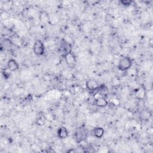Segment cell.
Listing matches in <instances>:
<instances>
[{
  "mask_svg": "<svg viewBox=\"0 0 153 153\" xmlns=\"http://www.w3.org/2000/svg\"><path fill=\"white\" fill-rule=\"evenodd\" d=\"M132 65V61L129 57L121 58L118 64V68L121 71H126L129 69Z\"/></svg>",
  "mask_w": 153,
  "mask_h": 153,
  "instance_id": "1",
  "label": "cell"
},
{
  "mask_svg": "<svg viewBox=\"0 0 153 153\" xmlns=\"http://www.w3.org/2000/svg\"><path fill=\"white\" fill-rule=\"evenodd\" d=\"M7 68L10 71H15L19 68L18 62L14 59H10L7 63Z\"/></svg>",
  "mask_w": 153,
  "mask_h": 153,
  "instance_id": "6",
  "label": "cell"
},
{
  "mask_svg": "<svg viewBox=\"0 0 153 153\" xmlns=\"http://www.w3.org/2000/svg\"><path fill=\"white\" fill-rule=\"evenodd\" d=\"M105 131L102 127H97L92 131V135L97 138H100L104 135Z\"/></svg>",
  "mask_w": 153,
  "mask_h": 153,
  "instance_id": "8",
  "label": "cell"
},
{
  "mask_svg": "<svg viewBox=\"0 0 153 153\" xmlns=\"http://www.w3.org/2000/svg\"><path fill=\"white\" fill-rule=\"evenodd\" d=\"M95 104L98 107L102 108L106 107L108 105V102L104 97H102L95 100Z\"/></svg>",
  "mask_w": 153,
  "mask_h": 153,
  "instance_id": "9",
  "label": "cell"
},
{
  "mask_svg": "<svg viewBox=\"0 0 153 153\" xmlns=\"http://www.w3.org/2000/svg\"><path fill=\"white\" fill-rule=\"evenodd\" d=\"M99 93H100L103 96H105V95H107L108 93V88L106 86H99L98 89L97 90Z\"/></svg>",
  "mask_w": 153,
  "mask_h": 153,
  "instance_id": "10",
  "label": "cell"
},
{
  "mask_svg": "<svg viewBox=\"0 0 153 153\" xmlns=\"http://www.w3.org/2000/svg\"><path fill=\"white\" fill-rule=\"evenodd\" d=\"M68 135V132L65 127H61L58 131V136L60 139H65Z\"/></svg>",
  "mask_w": 153,
  "mask_h": 153,
  "instance_id": "7",
  "label": "cell"
},
{
  "mask_svg": "<svg viewBox=\"0 0 153 153\" xmlns=\"http://www.w3.org/2000/svg\"><path fill=\"white\" fill-rule=\"evenodd\" d=\"M65 59L69 67L73 68L75 66L76 62V58H75V56L73 55L72 52L65 54Z\"/></svg>",
  "mask_w": 153,
  "mask_h": 153,
  "instance_id": "3",
  "label": "cell"
},
{
  "mask_svg": "<svg viewBox=\"0 0 153 153\" xmlns=\"http://www.w3.org/2000/svg\"><path fill=\"white\" fill-rule=\"evenodd\" d=\"M34 52L38 56H41L45 52V47L43 43L39 40H37L35 41L33 47Z\"/></svg>",
  "mask_w": 153,
  "mask_h": 153,
  "instance_id": "2",
  "label": "cell"
},
{
  "mask_svg": "<svg viewBox=\"0 0 153 153\" xmlns=\"http://www.w3.org/2000/svg\"><path fill=\"white\" fill-rule=\"evenodd\" d=\"M135 95L136 98L139 100H143L146 96V91L144 87H140L135 91Z\"/></svg>",
  "mask_w": 153,
  "mask_h": 153,
  "instance_id": "5",
  "label": "cell"
},
{
  "mask_svg": "<svg viewBox=\"0 0 153 153\" xmlns=\"http://www.w3.org/2000/svg\"><path fill=\"white\" fill-rule=\"evenodd\" d=\"M62 48L63 50V52H64V53H65V55L67 54V53L71 52V50H72L71 46L67 43H65L63 44Z\"/></svg>",
  "mask_w": 153,
  "mask_h": 153,
  "instance_id": "11",
  "label": "cell"
},
{
  "mask_svg": "<svg viewBox=\"0 0 153 153\" xmlns=\"http://www.w3.org/2000/svg\"><path fill=\"white\" fill-rule=\"evenodd\" d=\"M75 135H76V138L77 139H80V141L81 140L82 141V140L84 139L86 136V134H85L84 132L81 130H79L76 132Z\"/></svg>",
  "mask_w": 153,
  "mask_h": 153,
  "instance_id": "12",
  "label": "cell"
},
{
  "mask_svg": "<svg viewBox=\"0 0 153 153\" xmlns=\"http://www.w3.org/2000/svg\"><path fill=\"white\" fill-rule=\"evenodd\" d=\"M120 3L122 5L124 6H130L132 4V1H130V0H122V1H120Z\"/></svg>",
  "mask_w": 153,
  "mask_h": 153,
  "instance_id": "13",
  "label": "cell"
},
{
  "mask_svg": "<svg viewBox=\"0 0 153 153\" xmlns=\"http://www.w3.org/2000/svg\"><path fill=\"white\" fill-rule=\"evenodd\" d=\"M86 85L88 90L91 91H97L99 87L98 83L95 80H89L87 81Z\"/></svg>",
  "mask_w": 153,
  "mask_h": 153,
  "instance_id": "4",
  "label": "cell"
}]
</instances>
